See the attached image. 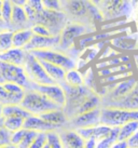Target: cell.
<instances>
[{
  "mask_svg": "<svg viewBox=\"0 0 138 148\" xmlns=\"http://www.w3.org/2000/svg\"><path fill=\"white\" fill-rule=\"evenodd\" d=\"M63 11L69 21L79 22L95 27L97 22L104 21L100 10L89 0H67L63 4Z\"/></svg>",
  "mask_w": 138,
  "mask_h": 148,
  "instance_id": "6da1fadb",
  "label": "cell"
},
{
  "mask_svg": "<svg viewBox=\"0 0 138 148\" xmlns=\"http://www.w3.org/2000/svg\"><path fill=\"white\" fill-rule=\"evenodd\" d=\"M24 8L30 24L43 25L49 29L52 35H59L61 29L69 21L67 14L64 11H51L43 9L40 12H36L26 4Z\"/></svg>",
  "mask_w": 138,
  "mask_h": 148,
  "instance_id": "7a4b0ae2",
  "label": "cell"
},
{
  "mask_svg": "<svg viewBox=\"0 0 138 148\" xmlns=\"http://www.w3.org/2000/svg\"><path fill=\"white\" fill-rule=\"evenodd\" d=\"M20 105L24 107L30 115L40 116L43 112H46L52 109L59 108L56 104H54L45 96L43 93L39 92L33 88L26 89L24 93V96L20 101Z\"/></svg>",
  "mask_w": 138,
  "mask_h": 148,
  "instance_id": "3957f363",
  "label": "cell"
},
{
  "mask_svg": "<svg viewBox=\"0 0 138 148\" xmlns=\"http://www.w3.org/2000/svg\"><path fill=\"white\" fill-rule=\"evenodd\" d=\"M95 30L96 29L93 26L79 22L68 21L59 34V47L57 50L68 53V51L74 45V42L79 38L95 33Z\"/></svg>",
  "mask_w": 138,
  "mask_h": 148,
  "instance_id": "277c9868",
  "label": "cell"
},
{
  "mask_svg": "<svg viewBox=\"0 0 138 148\" xmlns=\"http://www.w3.org/2000/svg\"><path fill=\"white\" fill-rule=\"evenodd\" d=\"M133 120H138V110L100 106V124L120 127Z\"/></svg>",
  "mask_w": 138,
  "mask_h": 148,
  "instance_id": "5b68a950",
  "label": "cell"
},
{
  "mask_svg": "<svg viewBox=\"0 0 138 148\" xmlns=\"http://www.w3.org/2000/svg\"><path fill=\"white\" fill-rule=\"evenodd\" d=\"M134 4L132 0H102L99 10L105 20H115L122 16H128Z\"/></svg>",
  "mask_w": 138,
  "mask_h": 148,
  "instance_id": "8992f818",
  "label": "cell"
},
{
  "mask_svg": "<svg viewBox=\"0 0 138 148\" xmlns=\"http://www.w3.org/2000/svg\"><path fill=\"white\" fill-rule=\"evenodd\" d=\"M24 69L26 76L30 82L36 84H50L55 83L45 71L44 67L42 66L41 62L33 55L28 52L26 56V61L24 64Z\"/></svg>",
  "mask_w": 138,
  "mask_h": 148,
  "instance_id": "52a82bcc",
  "label": "cell"
},
{
  "mask_svg": "<svg viewBox=\"0 0 138 148\" xmlns=\"http://www.w3.org/2000/svg\"><path fill=\"white\" fill-rule=\"evenodd\" d=\"M38 60H43L46 62L53 63L65 68L66 70L77 68V62L68 54L57 49H48V50H35L30 51Z\"/></svg>",
  "mask_w": 138,
  "mask_h": 148,
  "instance_id": "ba28073f",
  "label": "cell"
},
{
  "mask_svg": "<svg viewBox=\"0 0 138 148\" xmlns=\"http://www.w3.org/2000/svg\"><path fill=\"white\" fill-rule=\"evenodd\" d=\"M2 82H15L27 89L30 84L24 66L14 65L7 62L0 61V83Z\"/></svg>",
  "mask_w": 138,
  "mask_h": 148,
  "instance_id": "9c48e42d",
  "label": "cell"
},
{
  "mask_svg": "<svg viewBox=\"0 0 138 148\" xmlns=\"http://www.w3.org/2000/svg\"><path fill=\"white\" fill-rule=\"evenodd\" d=\"M29 88H33L38 90L39 92L43 93V94L51 99L53 103L56 104L59 108H65L66 103H67V97H66V93L64 88L59 84V83H50V84H36V83L30 82Z\"/></svg>",
  "mask_w": 138,
  "mask_h": 148,
  "instance_id": "30bf717a",
  "label": "cell"
},
{
  "mask_svg": "<svg viewBox=\"0 0 138 148\" xmlns=\"http://www.w3.org/2000/svg\"><path fill=\"white\" fill-rule=\"evenodd\" d=\"M68 124L71 127V129L89 127L100 124V107L69 118Z\"/></svg>",
  "mask_w": 138,
  "mask_h": 148,
  "instance_id": "8fae6325",
  "label": "cell"
},
{
  "mask_svg": "<svg viewBox=\"0 0 138 148\" xmlns=\"http://www.w3.org/2000/svg\"><path fill=\"white\" fill-rule=\"evenodd\" d=\"M59 47V35L52 36H39L33 34L31 39L26 45L24 49L26 51H35V50H48L58 49Z\"/></svg>",
  "mask_w": 138,
  "mask_h": 148,
  "instance_id": "7c38bea8",
  "label": "cell"
},
{
  "mask_svg": "<svg viewBox=\"0 0 138 148\" xmlns=\"http://www.w3.org/2000/svg\"><path fill=\"white\" fill-rule=\"evenodd\" d=\"M104 107H115V108H124L130 110H138V81L132 90L124 95L123 97L107 104L102 105Z\"/></svg>",
  "mask_w": 138,
  "mask_h": 148,
  "instance_id": "4fadbf2b",
  "label": "cell"
},
{
  "mask_svg": "<svg viewBox=\"0 0 138 148\" xmlns=\"http://www.w3.org/2000/svg\"><path fill=\"white\" fill-rule=\"evenodd\" d=\"M27 53H28V51H26L24 48L12 47L11 49L0 53V61L10 63V64H14V65L24 66Z\"/></svg>",
  "mask_w": 138,
  "mask_h": 148,
  "instance_id": "5bb4252c",
  "label": "cell"
},
{
  "mask_svg": "<svg viewBox=\"0 0 138 148\" xmlns=\"http://www.w3.org/2000/svg\"><path fill=\"white\" fill-rule=\"evenodd\" d=\"M23 127L28 129V130H33L37 132H48L58 129L57 127L45 121L44 119H42L40 116L37 115H29L27 118H25Z\"/></svg>",
  "mask_w": 138,
  "mask_h": 148,
  "instance_id": "9a60e30c",
  "label": "cell"
},
{
  "mask_svg": "<svg viewBox=\"0 0 138 148\" xmlns=\"http://www.w3.org/2000/svg\"><path fill=\"white\" fill-rule=\"evenodd\" d=\"M30 26H31V24L29 22L24 7L13 4V11L12 15H11V21H10V28H13L12 30H15V29L26 28V27H30Z\"/></svg>",
  "mask_w": 138,
  "mask_h": 148,
  "instance_id": "2e32d148",
  "label": "cell"
},
{
  "mask_svg": "<svg viewBox=\"0 0 138 148\" xmlns=\"http://www.w3.org/2000/svg\"><path fill=\"white\" fill-rule=\"evenodd\" d=\"M61 135L63 147L66 148H82L84 147V140L74 129L61 130L58 132Z\"/></svg>",
  "mask_w": 138,
  "mask_h": 148,
  "instance_id": "e0dca14e",
  "label": "cell"
},
{
  "mask_svg": "<svg viewBox=\"0 0 138 148\" xmlns=\"http://www.w3.org/2000/svg\"><path fill=\"white\" fill-rule=\"evenodd\" d=\"M40 117L45 121H48L49 123L57 127L58 129L64 127L65 124H68L69 121L68 116L66 115L65 110L63 108H56V109H52L46 112H43L40 115Z\"/></svg>",
  "mask_w": 138,
  "mask_h": 148,
  "instance_id": "ac0fdd59",
  "label": "cell"
},
{
  "mask_svg": "<svg viewBox=\"0 0 138 148\" xmlns=\"http://www.w3.org/2000/svg\"><path fill=\"white\" fill-rule=\"evenodd\" d=\"M42 64V66L44 67L45 71L48 73L51 79L55 83H61L65 79V74H66V69L63 68L61 66L55 65L53 63L46 62V61H43V60H39Z\"/></svg>",
  "mask_w": 138,
  "mask_h": 148,
  "instance_id": "d6986e66",
  "label": "cell"
},
{
  "mask_svg": "<svg viewBox=\"0 0 138 148\" xmlns=\"http://www.w3.org/2000/svg\"><path fill=\"white\" fill-rule=\"evenodd\" d=\"M33 35V33L30 27L13 30V36H12L13 47H15V48H25L26 45L29 42V40L31 39Z\"/></svg>",
  "mask_w": 138,
  "mask_h": 148,
  "instance_id": "ffe728a7",
  "label": "cell"
},
{
  "mask_svg": "<svg viewBox=\"0 0 138 148\" xmlns=\"http://www.w3.org/2000/svg\"><path fill=\"white\" fill-rule=\"evenodd\" d=\"M63 82L70 86H84V79L83 75L78 68H72V69L66 70L65 79ZM61 84V83H59Z\"/></svg>",
  "mask_w": 138,
  "mask_h": 148,
  "instance_id": "44dd1931",
  "label": "cell"
},
{
  "mask_svg": "<svg viewBox=\"0 0 138 148\" xmlns=\"http://www.w3.org/2000/svg\"><path fill=\"white\" fill-rule=\"evenodd\" d=\"M30 115L28 111L22 107L20 104H12V105H5L3 106L2 117H20V118H27Z\"/></svg>",
  "mask_w": 138,
  "mask_h": 148,
  "instance_id": "7402d4cb",
  "label": "cell"
},
{
  "mask_svg": "<svg viewBox=\"0 0 138 148\" xmlns=\"http://www.w3.org/2000/svg\"><path fill=\"white\" fill-rule=\"evenodd\" d=\"M137 130H138V120L128 121L126 123L122 124V125H120L118 140H127Z\"/></svg>",
  "mask_w": 138,
  "mask_h": 148,
  "instance_id": "603a6c76",
  "label": "cell"
},
{
  "mask_svg": "<svg viewBox=\"0 0 138 148\" xmlns=\"http://www.w3.org/2000/svg\"><path fill=\"white\" fill-rule=\"evenodd\" d=\"M110 43L112 45V47L121 50H136L137 41L135 39L130 38L128 36H122V37H115L111 39Z\"/></svg>",
  "mask_w": 138,
  "mask_h": 148,
  "instance_id": "cb8c5ba5",
  "label": "cell"
},
{
  "mask_svg": "<svg viewBox=\"0 0 138 148\" xmlns=\"http://www.w3.org/2000/svg\"><path fill=\"white\" fill-rule=\"evenodd\" d=\"M119 131H120V127H111V130H110L109 134L106 136V137L102 138L100 140H98L97 144H96V147L97 148L111 147V146L118 140Z\"/></svg>",
  "mask_w": 138,
  "mask_h": 148,
  "instance_id": "d4e9b609",
  "label": "cell"
},
{
  "mask_svg": "<svg viewBox=\"0 0 138 148\" xmlns=\"http://www.w3.org/2000/svg\"><path fill=\"white\" fill-rule=\"evenodd\" d=\"M22 96L10 93L0 83V103L3 106L5 105H12V104H20L22 101Z\"/></svg>",
  "mask_w": 138,
  "mask_h": 148,
  "instance_id": "484cf974",
  "label": "cell"
},
{
  "mask_svg": "<svg viewBox=\"0 0 138 148\" xmlns=\"http://www.w3.org/2000/svg\"><path fill=\"white\" fill-rule=\"evenodd\" d=\"M13 30L9 28L0 29V53L7 50L11 49L13 47L12 42Z\"/></svg>",
  "mask_w": 138,
  "mask_h": 148,
  "instance_id": "4316f807",
  "label": "cell"
},
{
  "mask_svg": "<svg viewBox=\"0 0 138 148\" xmlns=\"http://www.w3.org/2000/svg\"><path fill=\"white\" fill-rule=\"evenodd\" d=\"M132 65L130 64V62L127 63H122V64H118V65L109 66V67H105L102 69L97 70V74L99 76V78L109 76V75L115 74V73H120V71H125V70H130Z\"/></svg>",
  "mask_w": 138,
  "mask_h": 148,
  "instance_id": "83f0119b",
  "label": "cell"
},
{
  "mask_svg": "<svg viewBox=\"0 0 138 148\" xmlns=\"http://www.w3.org/2000/svg\"><path fill=\"white\" fill-rule=\"evenodd\" d=\"M24 125V118L20 117H3V127L10 133L17 131Z\"/></svg>",
  "mask_w": 138,
  "mask_h": 148,
  "instance_id": "f1b7e54d",
  "label": "cell"
},
{
  "mask_svg": "<svg viewBox=\"0 0 138 148\" xmlns=\"http://www.w3.org/2000/svg\"><path fill=\"white\" fill-rule=\"evenodd\" d=\"M61 135L59 133L56 132V130H52V131L46 132V143L44 145V148H61Z\"/></svg>",
  "mask_w": 138,
  "mask_h": 148,
  "instance_id": "f546056e",
  "label": "cell"
},
{
  "mask_svg": "<svg viewBox=\"0 0 138 148\" xmlns=\"http://www.w3.org/2000/svg\"><path fill=\"white\" fill-rule=\"evenodd\" d=\"M130 62V58L128 56H125V55H117V56H113L111 58H107L105 61H102L96 64V68L98 69H102V68H105V67H109V66H113V65H118V64H122V63H127Z\"/></svg>",
  "mask_w": 138,
  "mask_h": 148,
  "instance_id": "4dcf8cb0",
  "label": "cell"
},
{
  "mask_svg": "<svg viewBox=\"0 0 138 148\" xmlns=\"http://www.w3.org/2000/svg\"><path fill=\"white\" fill-rule=\"evenodd\" d=\"M13 11V3L10 0H3V3L0 10V17L1 20L5 23V25L10 28V21H11V15Z\"/></svg>",
  "mask_w": 138,
  "mask_h": 148,
  "instance_id": "1f68e13d",
  "label": "cell"
},
{
  "mask_svg": "<svg viewBox=\"0 0 138 148\" xmlns=\"http://www.w3.org/2000/svg\"><path fill=\"white\" fill-rule=\"evenodd\" d=\"M27 129L22 127L17 131H14L11 133L10 135V146H14V147H18L20 144L23 142L25 135H26Z\"/></svg>",
  "mask_w": 138,
  "mask_h": 148,
  "instance_id": "d6a6232c",
  "label": "cell"
},
{
  "mask_svg": "<svg viewBox=\"0 0 138 148\" xmlns=\"http://www.w3.org/2000/svg\"><path fill=\"white\" fill-rule=\"evenodd\" d=\"M42 7L45 10L51 11H63V3L61 0H41Z\"/></svg>",
  "mask_w": 138,
  "mask_h": 148,
  "instance_id": "836d02e7",
  "label": "cell"
},
{
  "mask_svg": "<svg viewBox=\"0 0 138 148\" xmlns=\"http://www.w3.org/2000/svg\"><path fill=\"white\" fill-rule=\"evenodd\" d=\"M46 143V132H38L30 148H44Z\"/></svg>",
  "mask_w": 138,
  "mask_h": 148,
  "instance_id": "e575fe53",
  "label": "cell"
},
{
  "mask_svg": "<svg viewBox=\"0 0 138 148\" xmlns=\"http://www.w3.org/2000/svg\"><path fill=\"white\" fill-rule=\"evenodd\" d=\"M37 133H38L37 131H33V130H28V129H27V132H26V135H25L24 140H23V142L20 144V146H18V147H20V148L29 147V148H30V145L33 144V140H35V137H36Z\"/></svg>",
  "mask_w": 138,
  "mask_h": 148,
  "instance_id": "d590c367",
  "label": "cell"
},
{
  "mask_svg": "<svg viewBox=\"0 0 138 148\" xmlns=\"http://www.w3.org/2000/svg\"><path fill=\"white\" fill-rule=\"evenodd\" d=\"M30 28L33 30V33L35 35H39V36H52V34L49 29L45 26L41 24H33L30 26Z\"/></svg>",
  "mask_w": 138,
  "mask_h": 148,
  "instance_id": "8d00e7d4",
  "label": "cell"
},
{
  "mask_svg": "<svg viewBox=\"0 0 138 148\" xmlns=\"http://www.w3.org/2000/svg\"><path fill=\"white\" fill-rule=\"evenodd\" d=\"M10 135L11 133L8 130H5L3 127H0V147L10 146Z\"/></svg>",
  "mask_w": 138,
  "mask_h": 148,
  "instance_id": "74e56055",
  "label": "cell"
},
{
  "mask_svg": "<svg viewBox=\"0 0 138 148\" xmlns=\"http://www.w3.org/2000/svg\"><path fill=\"white\" fill-rule=\"evenodd\" d=\"M26 5H28L29 8L33 9V11H36V12H40V11L43 10L41 0H27Z\"/></svg>",
  "mask_w": 138,
  "mask_h": 148,
  "instance_id": "f35d334b",
  "label": "cell"
},
{
  "mask_svg": "<svg viewBox=\"0 0 138 148\" xmlns=\"http://www.w3.org/2000/svg\"><path fill=\"white\" fill-rule=\"evenodd\" d=\"M127 142V146L130 148H138V130L135 132L133 135L130 136L128 140H126Z\"/></svg>",
  "mask_w": 138,
  "mask_h": 148,
  "instance_id": "ab89813d",
  "label": "cell"
},
{
  "mask_svg": "<svg viewBox=\"0 0 138 148\" xmlns=\"http://www.w3.org/2000/svg\"><path fill=\"white\" fill-rule=\"evenodd\" d=\"M111 147L112 148H125V147H128V146H127V142H126V140H117Z\"/></svg>",
  "mask_w": 138,
  "mask_h": 148,
  "instance_id": "60d3db41",
  "label": "cell"
},
{
  "mask_svg": "<svg viewBox=\"0 0 138 148\" xmlns=\"http://www.w3.org/2000/svg\"><path fill=\"white\" fill-rule=\"evenodd\" d=\"M10 1L15 5H22V7H24L27 3V0H10Z\"/></svg>",
  "mask_w": 138,
  "mask_h": 148,
  "instance_id": "b9f144b4",
  "label": "cell"
},
{
  "mask_svg": "<svg viewBox=\"0 0 138 148\" xmlns=\"http://www.w3.org/2000/svg\"><path fill=\"white\" fill-rule=\"evenodd\" d=\"M0 28H9L8 26L5 25V23H4V22L1 20V17H0Z\"/></svg>",
  "mask_w": 138,
  "mask_h": 148,
  "instance_id": "7bdbcfd3",
  "label": "cell"
},
{
  "mask_svg": "<svg viewBox=\"0 0 138 148\" xmlns=\"http://www.w3.org/2000/svg\"><path fill=\"white\" fill-rule=\"evenodd\" d=\"M89 1H91L92 3H94L95 5H97V7H99V4L102 2V0H89Z\"/></svg>",
  "mask_w": 138,
  "mask_h": 148,
  "instance_id": "ee69618b",
  "label": "cell"
},
{
  "mask_svg": "<svg viewBox=\"0 0 138 148\" xmlns=\"http://www.w3.org/2000/svg\"><path fill=\"white\" fill-rule=\"evenodd\" d=\"M134 60H135V64H136V68H137V70H138V55H135Z\"/></svg>",
  "mask_w": 138,
  "mask_h": 148,
  "instance_id": "f6af8a7d",
  "label": "cell"
},
{
  "mask_svg": "<svg viewBox=\"0 0 138 148\" xmlns=\"http://www.w3.org/2000/svg\"><path fill=\"white\" fill-rule=\"evenodd\" d=\"M2 110H3V105L0 103V118H2Z\"/></svg>",
  "mask_w": 138,
  "mask_h": 148,
  "instance_id": "bcb514c9",
  "label": "cell"
},
{
  "mask_svg": "<svg viewBox=\"0 0 138 148\" xmlns=\"http://www.w3.org/2000/svg\"><path fill=\"white\" fill-rule=\"evenodd\" d=\"M3 127V117L0 118V127Z\"/></svg>",
  "mask_w": 138,
  "mask_h": 148,
  "instance_id": "7dc6e473",
  "label": "cell"
},
{
  "mask_svg": "<svg viewBox=\"0 0 138 148\" xmlns=\"http://www.w3.org/2000/svg\"><path fill=\"white\" fill-rule=\"evenodd\" d=\"M2 3H3V0H0V10H1V7H2Z\"/></svg>",
  "mask_w": 138,
  "mask_h": 148,
  "instance_id": "c3c4849f",
  "label": "cell"
},
{
  "mask_svg": "<svg viewBox=\"0 0 138 148\" xmlns=\"http://www.w3.org/2000/svg\"><path fill=\"white\" fill-rule=\"evenodd\" d=\"M61 3L64 4V3H65V2H66V1H67V0H61Z\"/></svg>",
  "mask_w": 138,
  "mask_h": 148,
  "instance_id": "681fc988",
  "label": "cell"
},
{
  "mask_svg": "<svg viewBox=\"0 0 138 148\" xmlns=\"http://www.w3.org/2000/svg\"><path fill=\"white\" fill-rule=\"evenodd\" d=\"M136 50H138V41H137V45H136Z\"/></svg>",
  "mask_w": 138,
  "mask_h": 148,
  "instance_id": "f907efd6",
  "label": "cell"
},
{
  "mask_svg": "<svg viewBox=\"0 0 138 148\" xmlns=\"http://www.w3.org/2000/svg\"><path fill=\"white\" fill-rule=\"evenodd\" d=\"M0 29H2V28H0Z\"/></svg>",
  "mask_w": 138,
  "mask_h": 148,
  "instance_id": "816d5d0a",
  "label": "cell"
}]
</instances>
